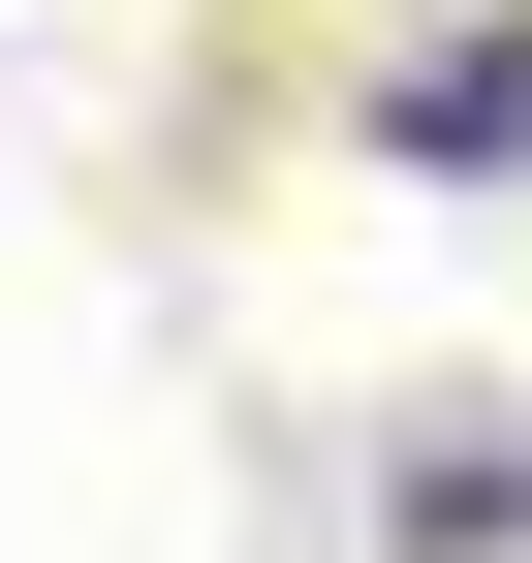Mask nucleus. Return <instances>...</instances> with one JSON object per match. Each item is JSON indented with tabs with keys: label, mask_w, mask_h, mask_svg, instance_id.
Segmentation results:
<instances>
[{
	"label": "nucleus",
	"mask_w": 532,
	"mask_h": 563,
	"mask_svg": "<svg viewBox=\"0 0 532 563\" xmlns=\"http://www.w3.org/2000/svg\"><path fill=\"white\" fill-rule=\"evenodd\" d=\"M376 157H532V63L470 32V63H408V95H376Z\"/></svg>",
	"instance_id": "2"
},
{
	"label": "nucleus",
	"mask_w": 532,
	"mask_h": 563,
	"mask_svg": "<svg viewBox=\"0 0 532 563\" xmlns=\"http://www.w3.org/2000/svg\"><path fill=\"white\" fill-rule=\"evenodd\" d=\"M376 532L408 563H532V407H408L376 439Z\"/></svg>",
	"instance_id": "1"
}]
</instances>
